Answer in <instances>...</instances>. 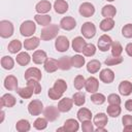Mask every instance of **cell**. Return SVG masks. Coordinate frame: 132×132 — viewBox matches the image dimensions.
Here are the masks:
<instances>
[{"label": "cell", "mask_w": 132, "mask_h": 132, "mask_svg": "<svg viewBox=\"0 0 132 132\" xmlns=\"http://www.w3.org/2000/svg\"><path fill=\"white\" fill-rule=\"evenodd\" d=\"M59 33V26L56 24H52V25H47L45 26L41 32H40V38L43 41H47V40H52L55 37L58 36Z\"/></svg>", "instance_id": "obj_1"}, {"label": "cell", "mask_w": 132, "mask_h": 132, "mask_svg": "<svg viewBox=\"0 0 132 132\" xmlns=\"http://www.w3.org/2000/svg\"><path fill=\"white\" fill-rule=\"evenodd\" d=\"M13 34V25L11 22L3 20L0 22V36L2 38H8Z\"/></svg>", "instance_id": "obj_2"}, {"label": "cell", "mask_w": 132, "mask_h": 132, "mask_svg": "<svg viewBox=\"0 0 132 132\" xmlns=\"http://www.w3.org/2000/svg\"><path fill=\"white\" fill-rule=\"evenodd\" d=\"M35 30H36V25L33 21H25L22 23V25L20 27V32L25 37H29V36L33 35Z\"/></svg>", "instance_id": "obj_3"}, {"label": "cell", "mask_w": 132, "mask_h": 132, "mask_svg": "<svg viewBox=\"0 0 132 132\" xmlns=\"http://www.w3.org/2000/svg\"><path fill=\"white\" fill-rule=\"evenodd\" d=\"M80 31H81V33H82V35H84L85 38L91 39L96 34V27H95V25L93 23L86 22V23L82 24V26L80 28Z\"/></svg>", "instance_id": "obj_4"}, {"label": "cell", "mask_w": 132, "mask_h": 132, "mask_svg": "<svg viewBox=\"0 0 132 132\" xmlns=\"http://www.w3.org/2000/svg\"><path fill=\"white\" fill-rule=\"evenodd\" d=\"M112 40L110 38V36H108L107 34H103L99 37L98 41H97V46L99 48V51L101 52H107L110 46H111Z\"/></svg>", "instance_id": "obj_5"}, {"label": "cell", "mask_w": 132, "mask_h": 132, "mask_svg": "<svg viewBox=\"0 0 132 132\" xmlns=\"http://www.w3.org/2000/svg\"><path fill=\"white\" fill-rule=\"evenodd\" d=\"M43 110V105L40 100H32L28 105V111L31 116H39Z\"/></svg>", "instance_id": "obj_6"}, {"label": "cell", "mask_w": 132, "mask_h": 132, "mask_svg": "<svg viewBox=\"0 0 132 132\" xmlns=\"http://www.w3.org/2000/svg\"><path fill=\"white\" fill-rule=\"evenodd\" d=\"M43 116L44 118L50 121V122H54L56 121L59 116H60V110L58 107L56 106H47L44 110H43Z\"/></svg>", "instance_id": "obj_7"}, {"label": "cell", "mask_w": 132, "mask_h": 132, "mask_svg": "<svg viewBox=\"0 0 132 132\" xmlns=\"http://www.w3.org/2000/svg\"><path fill=\"white\" fill-rule=\"evenodd\" d=\"M79 13L84 18H90L95 13V7L90 2H84L79 6Z\"/></svg>", "instance_id": "obj_8"}, {"label": "cell", "mask_w": 132, "mask_h": 132, "mask_svg": "<svg viewBox=\"0 0 132 132\" xmlns=\"http://www.w3.org/2000/svg\"><path fill=\"white\" fill-rule=\"evenodd\" d=\"M55 47L58 52H66L69 48V40L63 35L58 36L55 41Z\"/></svg>", "instance_id": "obj_9"}, {"label": "cell", "mask_w": 132, "mask_h": 132, "mask_svg": "<svg viewBox=\"0 0 132 132\" xmlns=\"http://www.w3.org/2000/svg\"><path fill=\"white\" fill-rule=\"evenodd\" d=\"M25 79L26 80H29V79H36V80H40L41 77H42V74H41V71L36 68V67H30L28 68L26 71H25Z\"/></svg>", "instance_id": "obj_10"}, {"label": "cell", "mask_w": 132, "mask_h": 132, "mask_svg": "<svg viewBox=\"0 0 132 132\" xmlns=\"http://www.w3.org/2000/svg\"><path fill=\"white\" fill-rule=\"evenodd\" d=\"M99 77H100V80L104 84H110L113 81L114 79V72L109 69V68H105V69H102L99 73Z\"/></svg>", "instance_id": "obj_11"}, {"label": "cell", "mask_w": 132, "mask_h": 132, "mask_svg": "<svg viewBox=\"0 0 132 132\" xmlns=\"http://www.w3.org/2000/svg\"><path fill=\"white\" fill-rule=\"evenodd\" d=\"M60 27L66 31L73 30L76 27V21L72 16H64L60 22Z\"/></svg>", "instance_id": "obj_12"}, {"label": "cell", "mask_w": 132, "mask_h": 132, "mask_svg": "<svg viewBox=\"0 0 132 132\" xmlns=\"http://www.w3.org/2000/svg\"><path fill=\"white\" fill-rule=\"evenodd\" d=\"M86 91L89 93H95L98 91L99 89V82L98 79L94 76H90L87 80H86V85H85Z\"/></svg>", "instance_id": "obj_13"}, {"label": "cell", "mask_w": 132, "mask_h": 132, "mask_svg": "<svg viewBox=\"0 0 132 132\" xmlns=\"http://www.w3.org/2000/svg\"><path fill=\"white\" fill-rule=\"evenodd\" d=\"M4 87L8 91L18 90V79L14 75H7L4 79Z\"/></svg>", "instance_id": "obj_14"}, {"label": "cell", "mask_w": 132, "mask_h": 132, "mask_svg": "<svg viewBox=\"0 0 132 132\" xmlns=\"http://www.w3.org/2000/svg\"><path fill=\"white\" fill-rule=\"evenodd\" d=\"M72 105H73V100L66 97V98H63L59 101L57 107L59 108L60 112H67L72 108Z\"/></svg>", "instance_id": "obj_15"}, {"label": "cell", "mask_w": 132, "mask_h": 132, "mask_svg": "<svg viewBox=\"0 0 132 132\" xmlns=\"http://www.w3.org/2000/svg\"><path fill=\"white\" fill-rule=\"evenodd\" d=\"M44 70L48 73H53L58 70L59 68V62L58 60H55L53 58H47L46 61L44 62Z\"/></svg>", "instance_id": "obj_16"}, {"label": "cell", "mask_w": 132, "mask_h": 132, "mask_svg": "<svg viewBox=\"0 0 132 132\" xmlns=\"http://www.w3.org/2000/svg\"><path fill=\"white\" fill-rule=\"evenodd\" d=\"M15 103H16V100L11 94L7 93L1 97V102H0L1 107H13Z\"/></svg>", "instance_id": "obj_17"}, {"label": "cell", "mask_w": 132, "mask_h": 132, "mask_svg": "<svg viewBox=\"0 0 132 132\" xmlns=\"http://www.w3.org/2000/svg\"><path fill=\"white\" fill-rule=\"evenodd\" d=\"M119 92L123 96H129L132 93V82L129 80H123L119 85Z\"/></svg>", "instance_id": "obj_18"}, {"label": "cell", "mask_w": 132, "mask_h": 132, "mask_svg": "<svg viewBox=\"0 0 132 132\" xmlns=\"http://www.w3.org/2000/svg\"><path fill=\"white\" fill-rule=\"evenodd\" d=\"M86 44L87 43H86L85 39L82 37H80V36H77V37L73 38V40H72V48L76 53H81L84 51Z\"/></svg>", "instance_id": "obj_19"}, {"label": "cell", "mask_w": 132, "mask_h": 132, "mask_svg": "<svg viewBox=\"0 0 132 132\" xmlns=\"http://www.w3.org/2000/svg\"><path fill=\"white\" fill-rule=\"evenodd\" d=\"M52 9V4L50 1L47 0H42L40 2H38L35 6V10L38 13H46Z\"/></svg>", "instance_id": "obj_20"}, {"label": "cell", "mask_w": 132, "mask_h": 132, "mask_svg": "<svg viewBox=\"0 0 132 132\" xmlns=\"http://www.w3.org/2000/svg\"><path fill=\"white\" fill-rule=\"evenodd\" d=\"M46 59H47V56H46V53L44 51L38 50V51H35L33 53L32 60L35 64H42L46 61Z\"/></svg>", "instance_id": "obj_21"}, {"label": "cell", "mask_w": 132, "mask_h": 132, "mask_svg": "<svg viewBox=\"0 0 132 132\" xmlns=\"http://www.w3.org/2000/svg\"><path fill=\"white\" fill-rule=\"evenodd\" d=\"M39 42H40L39 38L33 36V37H30V38H28V39H26L24 41V47H25V50L33 51L39 45Z\"/></svg>", "instance_id": "obj_22"}, {"label": "cell", "mask_w": 132, "mask_h": 132, "mask_svg": "<svg viewBox=\"0 0 132 132\" xmlns=\"http://www.w3.org/2000/svg\"><path fill=\"white\" fill-rule=\"evenodd\" d=\"M63 127H64V130L67 131V132H76L78 130V128H79L77 121L74 120V119H68V120H66Z\"/></svg>", "instance_id": "obj_23"}, {"label": "cell", "mask_w": 132, "mask_h": 132, "mask_svg": "<svg viewBox=\"0 0 132 132\" xmlns=\"http://www.w3.org/2000/svg\"><path fill=\"white\" fill-rule=\"evenodd\" d=\"M55 11L59 14H63L68 10V3L65 0H56L54 3Z\"/></svg>", "instance_id": "obj_24"}, {"label": "cell", "mask_w": 132, "mask_h": 132, "mask_svg": "<svg viewBox=\"0 0 132 132\" xmlns=\"http://www.w3.org/2000/svg\"><path fill=\"white\" fill-rule=\"evenodd\" d=\"M93 122H94V125H96L97 127H105L107 122H108V119H107V116L105 113L99 112L94 117Z\"/></svg>", "instance_id": "obj_25"}, {"label": "cell", "mask_w": 132, "mask_h": 132, "mask_svg": "<svg viewBox=\"0 0 132 132\" xmlns=\"http://www.w3.org/2000/svg\"><path fill=\"white\" fill-rule=\"evenodd\" d=\"M34 20H35V22H36L38 25L45 27V26L50 25V23H51V21H52V18H51L50 15H47V14L38 13V14H35V15H34Z\"/></svg>", "instance_id": "obj_26"}, {"label": "cell", "mask_w": 132, "mask_h": 132, "mask_svg": "<svg viewBox=\"0 0 132 132\" xmlns=\"http://www.w3.org/2000/svg\"><path fill=\"white\" fill-rule=\"evenodd\" d=\"M100 29L104 32H107V31H110L113 27H114V21L112 20V18H104V20H102L100 22V25H99Z\"/></svg>", "instance_id": "obj_27"}, {"label": "cell", "mask_w": 132, "mask_h": 132, "mask_svg": "<svg viewBox=\"0 0 132 132\" xmlns=\"http://www.w3.org/2000/svg\"><path fill=\"white\" fill-rule=\"evenodd\" d=\"M58 62H59V69H61V70H69L72 67L71 58L68 56L61 57Z\"/></svg>", "instance_id": "obj_28"}, {"label": "cell", "mask_w": 132, "mask_h": 132, "mask_svg": "<svg viewBox=\"0 0 132 132\" xmlns=\"http://www.w3.org/2000/svg\"><path fill=\"white\" fill-rule=\"evenodd\" d=\"M15 60H16V63L20 64L21 66H26V65L29 64V62L31 60V57H30V55L28 53L22 52V53H20V54L16 55Z\"/></svg>", "instance_id": "obj_29"}, {"label": "cell", "mask_w": 132, "mask_h": 132, "mask_svg": "<svg viewBox=\"0 0 132 132\" xmlns=\"http://www.w3.org/2000/svg\"><path fill=\"white\" fill-rule=\"evenodd\" d=\"M76 116H77L78 121L84 122V121L91 120V118H92V112H91V110H90V109L85 108V107H81V108H79V109H78V111H77V114H76Z\"/></svg>", "instance_id": "obj_30"}, {"label": "cell", "mask_w": 132, "mask_h": 132, "mask_svg": "<svg viewBox=\"0 0 132 132\" xmlns=\"http://www.w3.org/2000/svg\"><path fill=\"white\" fill-rule=\"evenodd\" d=\"M117 13V9L113 5H105L101 10V14L104 18H113Z\"/></svg>", "instance_id": "obj_31"}, {"label": "cell", "mask_w": 132, "mask_h": 132, "mask_svg": "<svg viewBox=\"0 0 132 132\" xmlns=\"http://www.w3.org/2000/svg\"><path fill=\"white\" fill-rule=\"evenodd\" d=\"M16 93L20 95V97H22L23 99H29L32 97V95L34 94L33 90L30 87H24V88H18Z\"/></svg>", "instance_id": "obj_32"}, {"label": "cell", "mask_w": 132, "mask_h": 132, "mask_svg": "<svg viewBox=\"0 0 132 132\" xmlns=\"http://www.w3.org/2000/svg\"><path fill=\"white\" fill-rule=\"evenodd\" d=\"M30 128H31V126H30L29 121L25 120V119L18 121L15 124V129L19 132H28L30 130Z\"/></svg>", "instance_id": "obj_33"}, {"label": "cell", "mask_w": 132, "mask_h": 132, "mask_svg": "<svg viewBox=\"0 0 132 132\" xmlns=\"http://www.w3.org/2000/svg\"><path fill=\"white\" fill-rule=\"evenodd\" d=\"M100 67H101V63L98 61V60H91L88 64H87V70H88V72H90L91 74H94V73H96V72H98L99 71V69H100Z\"/></svg>", "instance_id": "obj_34"}, {"label": "cell", "mask_w": 132, "mask_h": 132, "mask_svg": "<svg viewBox=\"0 0 132 132\" xmlns=\"http://www.w3.org/2000/svg\"><path fill=\"white\" fill-rule=\"evenodd\" d=\"M72 100H73V103L76 105V106H81L85 104L86 102V96L84 93L81 92H76L73 94L72 96Z\"/></svg>", "instance_id": "obj_35"}, {"label": "cell", "mask_w": 132, "mask_h": 132, "mask_svg": "<svg viewBox=\"0 0 132 132\" xmlns=\"http://www.w3.org/2000/svg\"><path fill=\"white\" fill-rule=\"evenodd\" d=\"M1 66L6 69V70H10L13 68L14 66V61L11 57L9 56H4L2 59H1Z\"/></svg>", "instance_id": "obj_36"}, {"label": "cell", "mask_w": 132, "mask_h": 132, "mask_svg": "<svg viewBox=\"0 0 132 132\" xmlns=\"http://www.w3.org/2000/svg\"><path fill=\"white\" fill-rule=\"evenodd\" d=\"M22 48V43L20 40L18 39H13L9 42L8 44V51L11 53V54H16L18 52H20Z\"/></svg>", "instance_id": "obj_37"}, {"label": "cell", "mask_w": 132, "mask_h": 132, "mask_svg": "<svg viewBox=\"0 0 132 132\" xmlns=\"http://www.w3.org/2000/svg\"><path fill=\"white\" fill-rule=\"evenodd\" d=\"M106 111H107V114L110 116L111 118H117L121 114V107L120 105H112V104H109V106L106 108Z\"/></svg>", "instance_id": "obj_38"}, {"label": "cell", "mask_w": 132, "mask_h": 132, "mask_svg": "<svg viewBox=\"0 0 132 132\" xmlns=\"http://www.w3.org/2000/svg\"><path fill=\"white\" fill-rule=\"evenodd\" d=\"M110 48H111V54L113 57H120L121 54L123 53V46L119 41H112Z\"/></svg>", "instance_id": "obj_39"}, {"label": "cell", "mask_w": 132, "mask_h": 132, "mask_svg": "<svg viewBox=\"0 0 132 132\" xmlns=\"http://www.w3.org/2000/svg\"><path fill=\"white\" fill-rule=\"evenodd\" d=\"M105 100H106L105 96H104L103 94H101V93L95 92V93H93V94L91 95V101H92L93 103H95V104L101 105V104H103V103L105 102Z\"/></svg>", "instance_id": "obj_40"}, {"label": "cell", "mask_w": 132, "mask_h": 132, "mask_svg": "<svg viewBox=\"0 0 132 132\" xmlns=\"http://www.w3.org/2000/svg\"><path fill=\"white\" fill-rule=\"evenodd\" d=\"M27 86L30 87L34 94H39L41 92V86L39 84V80H36V79H29L27 80Z\"/></svg>", "instance_id": "obj_41"}, {"label": "cell", "mask_w": 132, "mask_h": 132, "mask_svg": "<svg viewBox=\"0 0 132 132\" xmlns=\"http://www.w3.org/2000/svg\"><path fill=\"white\" fill-rule=\"evenodd\" d=\"M33 126L37 130H44L47 127V120L45 118H37L35 120Z\"/></svg>", "instance_id": "obj_42"}, {"label": "cell", "mask_w": 132, "mask_h": 132, "mask_svg": "<svg viewBox=\"0 0 132 132\" xmlns=\"http://www.w3.org/2000/svg\"><path fill=\"white\" fill-rule=\"evenodd\" d=\"M71 62H72V66H74L75 68H80L85 64V58L80 55H75L71 57Z\"/></svg>", "instance_id": "obj_43"}, {"label": "cell", "mask_w": 132, "mask_h": 132, "mask_svg": "<svg viewBox=\"0 0 132 132\" xmlns=\"http://www.w3.org/2000/svg\"><path fill=\"white\" fill-rule=\"evenodd\" d=\"M85 85H86V79H85V77L82 76V75H76L75 76V78H74V80H73V86H74V88L76 89V90H81L84 87H85Z\"/></svg>", "instance_id": "obj_44"}, {"label": "cell", "mask_w": 132, "mask_h": 132, "mask_svg": "<svg viewBox=\"0 0 132 132\" xmlns=\"http://www.w3.org/2000/svg\"><path fill=\"white\" fill-rule=\"evenodd\" d=\"M53 88L63 94V93L66 91V89H67V84H66V81H65L64 79H57V80L55 81Z\"/></svg>", "instance_id": "obj_45"}, {"label": "cell", "mask_w": 132, "mask_h": 132, "mask_svg": "<svg viewBox=\"0 0 132 132\" xmlns=\"http://www.w3.org/2000/svg\"><path fill=\"white\" fill-rule=\"evenodd\" d=\"M95 53H96V46L93 43H87L82 51V54L86 57H92L95 55Z\"/></svg>", "instance_id": "obj_46"}, {"label": "cell", "mask_w": 132, "mask_h": 132, "mask_svg": "<svg viewBox=\"0 0 132 132\" xmlns=\"http://www.w3.org/2000/svg\"><path fill=\"white\" fill-rule=\"evenodd\" d=\"M123 58L120 56V57H109V58H107V59H105V61H104V63H105V65H107V66H113V65H118V64H121L122 62H123Z\"/></svg>", "instance_id": "obj_47"}, {"label": "cell", "mask_w": 132, "mask_h": 132, "mask_svg": "<svg viewBox=\"0 0 132 132\" xmlns=\"http://www.w3.org/2000/svg\"><path fill=\"white\" fill-rule=\"evenodd\" d=\"M107 102L112 105H120L121 104V98L117 94H110L107 97Z\"/></svg>", "instance_id": "obj_48"}, {"label": "cell", "mask_w": 132, "mask_h": 132, "mask_svg": "<svg viewBox=\"0 0 132 132\" xmlns=\"http://www.w3.org/2000/svg\"><path fill=\"white\" fill-rule=\"evenodd\" d=\"M122 34L126 38H132V24H127L122 28Z\"/></svg>", "instance_id": "obj_49"}, {"label": "cell", "mask_w": 132, "mask_h": 132, "mask_svg": "<svg viewBox=\"0 0 132 132\" xmlns=\"http://www.w3.org/2000/svg\"><path fill=\"white\" fill-rule=\"evenodd\" d=\"M81 129H82L84 132H92V131H94L93 123L91 122V120L81 122Z\"/></svg>", "instance_id": "obj_50"}, {"label": "cell", "mask_w": 132, "mask_h": 132, "mask_svg": "<svg viewBox=\"0 0 132 132\" xmlns=\"http://www.w3.org/2000/svg\"><path fill=\"white\" fill-rule=\"evenodd\" d=\"M48 97L51 98V99H53V100H58V99H61V97H62V93H60L59 91H57V90H55L54 88H51L50 90H48Z\"/></svg>", "instance_id": "obj_51"}, {"label": "cell", "mask_w": 132, "mask_h": 132, "mask_svg": "<svg viewBox=\"0 0 132 132\" xmlns=\"http://www.w3.org/2000/svg\"><path fill=\"white\" fill-rule=\"evenodd\" d=\"M123 125L124 126H128V125H132V116L130 114H125L122 119Z\"/></svg>", "instance_id": "obj_52"}, {"label": "cell", "mask_w": 132, "mask_h": 132, "mask_svg": "<svg viewBox=\"0 0 132 132\" xmlns=\"http://www.w3.org/2000/svg\"><path fill=\"white\" fill-rule=\"evenodd\" d=\"M125 51H126V53H127L128 56L132 57V42H130V43H128V44L126 45Z\"/></svg>", "instance_id": "obj_53"}, {"label": "cell", "mask_w": 132, "mask_h": 132, "mask_svg": "<svg viewBox=\"0 0 132 132\" xmlns=\"http://www.w3.org/2000/svg\"><path fill=\"white\" fill-rule=\"evenodd\" d=\"M125 107H126L127 110L132 111V100H131V99H130V100H127V101L125 102Z\"/></svg>", "instance_id": "obj_54"}, {"label": "cell", "mask_w": 132, "mask_h": 132, "mask_svg": "<svg viewBox=\"0 0 132 132\" xmlns=\"http://www.w3.org/2000/svg\"><path fill=\"white\" fill-rule=\"evenodd\" d=\"M129 131H132V125H128L124 127V132H129Z\"/></svg>", "instance_id": "obj_55"}, {"label": "cell", "mask_w": 132, "mask_h": 132, "mask_svg": "<svg viewBox=\"0 0 132 132\" xmlns=\"http://www.w3.org/2000/svg\"><path fill=\"white\" fill-rule=\"evenodd\" d=\"M96 132H106V129L105 127H97Z\"/></svg>", "instance_id": "obj_56"}, {"label": "cell", "mask_w": 132, "mask_h": 132, "mask_svg": "<svg viewBox=\"0 0 132 132\" xmlns=\"http://www.w3.org/2000/svg\"><path fill=\"white\" fill-rule=\"evenodd\" d=\"M106 1H110L111 2V1H116V0H106Z\"/></svg>", "instance_id": "obj_57"}]
</instances>
